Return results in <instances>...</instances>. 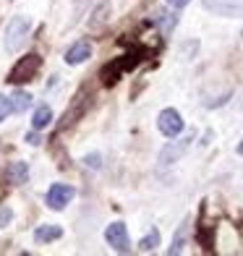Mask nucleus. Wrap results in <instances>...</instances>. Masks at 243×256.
Segmentation results:
<instances>
[{
  "label": "nucleus",
  "instance_id": "1",
  "mask_svg": "<svg viewBox=\"0 0 243 256\" xmlns=\"http://www.w3.org/2000/svg\"><path fill=\"white\" fill-rule=\"evenodd\" d=\"M29 26H32V21L26 16H16L8 24V29H6V50L8 52H16L21 44H24L26 34H29Z\"/></svg>",
  "mask_w": 243,
  "mask_h": 256
},
{
  "label": "nucleus",
  "instance_id": "2",
  "mask_svg": "<svg viewBox=\"0 0 243 256\" xmlns=\"http://www.w3.org/2000/svg\"><path fill=\"white\" fill-rule=\"evenodd\" d=\"M40 66H42V58H40V55H26V58H21V60L14 66V71H10L8 81H14V84H26V81H32L34 76H37Z\"/></svg>",
  "mask_w": 243,
  "mask_h": 256
},
{
  "label": "nucleus",
  "instance_id": "3",
  "mask_svg": "<svg viewBox=\"0 0 243 256\" xmlns=\"http://www.w3.org/2000/svg\"><path fill=\"white\" fill-rule=\"evenodd\" d=\"M157 128H160V134L162 136H168V138H176L180 131H183V118H180V112L178 110H162L160 112V118H157Z\"/></svg>",
  "mask_w": 243,
  "mask_h": 256
},
{
  "label": "nucleus",
  "instance_id": "4",
  "mask_svg": "<svg viewBox=\"0 0 243 256\" xmlns=\"http://www.w3.org/2000/svg\"><path fill=\"white\" fill-rule=\"evenodd\" d=\"M105 240L118 251V254H128L131 251V240H128V230H126L123 222H112L105 230Z\"/></svg>",
  "mask_w": 243,
  "mask_h": 256
},
{
  "label": "nucleus",
  "instance_id": "5",
  "mask_svg": "<svg viewBox=\"0 0 243 256\" xmlns=\"http://www.w3.org/2000/svg\"><path fill=\"white\" fill-rule=\"evenodd\" d=\"M74 196H76V191H74V186H68V183H55L52 188L48 191V206L50 209H63V206H68L74 202Z\"/></svg>",
  "mask_w": 243,
  "mask_h": 256
},
{
  "label": "nucleus",
  "instance_id": "6",
  "mask_svg": "<svg viewBox=\"0 0 243 256\" xmlns=\"http://www.w3.org/2000/svg\"><path fill=\"white\" fill-rule=\"evenodd\" d=\"M204 8L217 16H243V0H204Z\"/></svg>",
  "mask_w": 243,
  "mask_h": 256
},
{
  "label": "nucleus",
  "instance_id": "7",
  "mask_svg": "<svg viewBox=\"0 0 243 256\" xmlns=\"http://www.w3.org/2000/svg\"><path fill=\"white\" fill-rule=\"evenodd\" d=\"M89 58H92V44L84 40V42H76L74 48H68L66 63H68V66H81V63H86Z\"/></svg>",
  "mask_w": 243,
  "mask_h": 256
},
{
  "label": "nucleus",
  "instance_id": "8",
  "mask_svg": "<svg viewBox=\"0 0 243 256\" xmlns=\"http://www.w3.org/2000/svg\"><path fill=\"white\" fill-rule=\"evenodd\" d=\"M52 123V110H50V104H40L37 110H34L32 115V128H37V131H44Z\"/></svg>",
  "mask_w": 243,
  "mask_h": 256
},
{
  "label": "nucleus",
  "instance_id": "9",
  "mask_svg": "<svg viewBox=\"0 0 243 256\" xmlns=\"http://www.w3.org/2000/svg\"><path fill=\"white\" fill-rule=\"evenodd\" d=\"M60 236H63V230L58 225H40L37 230H34V240L37 243H50V240L60 238Z\"/></svg>",
  "mask_w": 243,
  "mask_h": 256
},
{
  "label": "nucleus",
  "instance_id": "10",
  "mask_svg": "<svg viewBox=\"0 0 243 256\" xmlns=\"http://www.w3.org/2000/svg\"><path fill=\"white\" fill-rule=\"evenodd\" d=\"M26 178H29L26 162H10V168H8V180L16 183V186H21V183H26Z\"/></svg>",
  "mask_w": 243,
  "mask_h": 256
},
{
  "label": "nucleus",
  "instance_id": "11",
  "mask_svg": "<svg viewBox=\"0 0 243 256\" xmlns=\"http://www.w3.org/2000/svg\"><path fill=\"white\" fill-rule=\"evenodd\" d=\"M188 142H191V138H183V142H180L178 146H168V149H162V154H160V162H165V165H168V162L178 160V157H180V152H183V149L188 146Z\"/></svg>",
  "mask_w": 243,
  "mask_h": 256
},
{
  "label": "nucleus",
  "instance_id": "12",
  "mask_svg": "<svg viewBox=\"0 0 243 256\" xmlns=\"http://www.w3.org/2000/svg\"><path fill=\"white\" fill-rule=\"evenodd\" d=\"M14 102H10V108H14L16 112H24V110H29V104H32V97L26 94V92H14V97H10Z\"/></svg>",
  "mask_w": 243,
  "mask_h": 256
},
{
  "label": "nucleus",
  "instance_id": "13",
  "mask_svg": "<svg viewBox=\"0 0 243 256\" xmlns=\"http://www.w3.org/2000/svg\"><path fill=\"white\" fill-rule=\"evenodd\" d=\"M157 246H160V232L157 230H152L146 238H142V243H138V248H142V251H154Z\"/></svg>",
  "mask_w": 243,
  "mask_h": 256
},
{
  "label": "nucleus",
  "instance_id": "14",
  "mask_svg": "<svg viewBox=\"0 0 243 256\" xmlns=\"http://www.w3.org/2000/svg\"><path fill=\"white\" fill-rule=\"evenodd\" d=\"M186 232H188V222H183L178 228V236H176V240H172V246H170V254H180L183 251V238H186Z\"/></svg>",
  "mask_w": 243,
  "mask_h": 256
},
{
  "label": "nucleus",
  "instance_id": "15",
  "mask_svg": "<svg viewBox=\"0 0 243 256\" xmlns=\"http://www.w3.org/2000/svg\"><path fill=\"white\" fill-rule=\"evenodd\" d=\"M10 110H14V108H10V100L6 94H0V123H3L8 115H10Z\"/></svg>",
  "mask_w": 243,
  "mask_h": 256
},
{
  "label": "nucleus",
  "instance_id": "16",
  "mask_svg": "<svg viewBox=\"0 0 243 256\" xmlns=\"http://www.w3.org/2000/svg\"><path fill=\"white\" fill-rule=\"evenodd\" d=\"M26 142H29L32 146H37V144L42 142V136L37 134V128H34V131H32V134H26Z\"/></svg>",
  "mask_w": 243,
  "mask_h": 256
},
{
  "label": "nucleus",
  "instance_id": "17",
  "mask_svg": "<svg viewBox=\"0 0 243 256\" xmlns=\"http://www.w3.org/2000/svg\"><path fill=\"white\" fill-rule=\"evenodd\" d=\"M10 222V209H0V228H6Z\"/></svg>",
  "mask_w": 243,
  "mask_h": 256
},
{
  "label": "nucleus",
  "instance_id": "18",
  "mask_svg": "<svg viewBox=\"0 0 243 256\" xmlns=\"http://www.w3.org/2000/svg\"><path fill=\"white\" fill-rule=\"evenodd\" d=\"M168 3H170L172 8H183V6H188L191 0H168Z\"/></svg>",
  "mask_w": 243,
  "mask_h": 256
},
{
  "label": "nucleus",
  "instance_id": "19",
  "mask_svg": "<svg viewBox=\"0 0 243 256\" xmlns=\"http://www.w3.org/2000/svg\"><path fill=\"white\" fill-rule=\"evenodd\" d=\"M238 154H243V142L238 144Z\"/></svg>",
  "mask_w": 243,
  "mask_h": 256
}]
</instances>
